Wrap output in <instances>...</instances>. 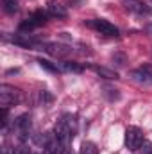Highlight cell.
<instances>
[{"instance_id":"obj_1","label":"cell","mask_w":152,"mask_h":154,"mask_svg":"<svg viewBox=\"0 0 152 154\" xmlns=\"http://www.w3.org/2000/svg\"><path fill=\"white\" fill-rule=\"evenodd\" d=\"M22 99V93L18 88L14 86H9V84H2L0 86V106L2 108H11L14 104H18Z\"/></svg>"},{"instance_id":"obj_2","label":"cell","mask_w":152,"mask_h":154,"mask_svg":"<svg viewBox=\"0 0 152 154\" xmlns=\"http://www.w3.org/2000/svg\"><path fill=\"white\" fill-rule=\"evenodd\" d=\"M143 143V131L140 127H127L125 129V147L129 151H138Z\"/></svg>"},{"instance_id":"obj_3","label":"cell","mask_w":152,"mask_h":154,"mask_svg":"<svg viewBox=\"0 0 152 154\" xmlns=\"http://www.w3.org/2000/svg\"><path fill=\"white\" fill-rule=\"evenodd\" d=\"M48 16H50V14H48L47 11H36L34 14H31V16L20 25V31H22V32H27V31H32V29H36L39 25H45Z\"/></svg>"},{"instance_id":"obj_4","label":"cell","mask_w":152,"mask_h":154,"mask_svg":"<svg viewBox=\"0 0 152 154\" xmlns=\"http://www.w3.org/2000/svg\"><path fill=\"white\" fill-rule=\"evenodd\" d=\"M54 136H56V140H57L63 147H68L70 140L74 138V133L70 131V127L66 125L65 120H59V122L54 125Z\"/></svg>"},{"instance_id":"obj_5","label":"cell","mask_w":152,"mask_h":154,"mask_svg":"<svg viewBox=\"0 0 152 154\" xmlns=\"http://www.w3.org/2000/svg\"><path fill=\"white\" fill-rule=\"evenodd\" d=\"M88 27H91V29H95L97 32H100V34H106V36H118V27H114L111 22H108V20H102V18H97V20H91V22H88L86 23Z\"/></svg>"},{"instance_id":"obj_6","label":"cell","mask_w":152,"mask_h":154,"mask_svg":"<svg viewBox=\"0 0 152 154\" xmlns=\"http://www.w3.org/2000/svg\"><path fill=\"white\" fill-rule=\"evenodd\" d=\"M123 5H125L127 11H131L134 14H140V16H143V14L149 16V14H152V9L145 2H141V0H123Z\"/></svg>"},{"instance_id":"obj_7","label":"cell","mask_w":152,"mask_h":154,"mask_svg":"<svg viewBox=\"0 0 152 154\" xmlns=\"http://www.w3.org/2000/svg\"><path fill=\"white\" fill-rule=\"evenodd\" d=\"M13 127H14V131L20 134V138L25 140V138L29 136V133H31V118H29V115H20L14 120Z\"/></svg>"},{"instance_id":"obj_8","label":"cell","mask_w":152,"mask_h":154,"mask_svg":"<svg viewBox=\"0 0 152 154\" xmlns=\"http://www.w3.org/2000/svg\"><path fill=\"white\" fill-rule=\"evenodd\" d=\"M43 48H45L48 54L56 56V57H66V56H70V54L74 52L72 47L61 45V43H47V45H43Z\"/></svg>"},{"instance_id":"obj_9","label":"cell","mask_w":152,"mask_h":154,"mask_svg":"<svg viewBox=\"0 0 152 154\" xmlns=\"http://www.w3.org/2000/svg\"><path fill=\"white\" fill-rule=\"evenodd\" d=\"M47 13H48L52 18H66V16H68L65 5L59 4V2H48V4H47Z\"/></svg>"},{"instance_id":"obj_10","label":"cell","mask_w":152,"mask_h":154,"mask_svg":"<svg viewBox=\"0 0 152 154\" xmlns=\"http://www.w3.org/2000/svg\"><path fill=\"white\" fill-rule=\"evenodd\" d=\"M11 43H14V45H18V47H23V48H36L38 47V43L34 41L32 38H29L27 34H14L13 38H11Z\"/></svg>"},{"instance_id":"obj_11","label":"cell","mask_w":152,"mask_h":154,"mask_svg":"<svg viewBox=\"0 0 152 154\" xmlns=\"http://www.w3.org/2000/svg\"><path fill=\"white\" fill-rule=\"evenodd\" d=\"M95 74H99V75L106 77V79H118V74L114 72V70H109V68H104V66H95V65H91L90 66Z\"/></svg>"},{"instance_id":"obj_12","label":"cell","mask_w":152,"mask_h":154,"mask_svg":"<svg viewBox=\"0 0 152 154\" xmlns=\"http://www.w3.org/2000/svg\"><path fill=\"white\" fill-rule=\"evenodd\" d=\"M2 5H4V11L7 14H14L18 11V2L16 0H2Z\"/></svg>"},{"instance_id":"obj_13","label":"cell","mask_w":152,"mask_h":154,"mask_svg":"<svg viewBox=\"0 0 152 154\" xmlns=\"http://www.w3.org/2000/svg\"><path fill=\"white\" fill-rule=\"evenodd\" d=\"M81 154H99V149H97L95 143H91V142H84V143L81 145Z\"/></svg>"},{"instance_id":"obj_14","label":"cell","mask_w":152,"mask_h":154,"mask_svg":"<svg viewBox=\"0 0 152 154\" xmlns=\"http://www.w3.org/2000/svg\"><path fill=\"white\" fill-rule=\"evenodd\" d=\"M61 70H66V72H77V74H81L82 72V66H79L77 63H72V61H66V63H61V66H59Z\"/></svg>"},{"instance_id":"obj_15","label":"cell","mask_w":152,"mask_h":154,"mask_svg":"<svg viewBox=\"0 0 152 154\" xmlns=\"http://www.w3.org/2000/svg\"><path fill=\"white\" fill-rule=\"evenodd\" d=\"M38 63H39V66H41V68H45V70H48V72H52V74H56V72H59V70H61L57 65H52V63H50V61H47V59H38Z\"/></svg>"},{"instance_id":"obj_16","label":"cell","mask_w":152,"mask_h":154,"mask_svg":"<svg viewBox=\"0 0 152 154\" xmlns=\"http://www.w3.org/2000/svg\"><path fill=\"white\" fill-rule=\"evenodd\" d=\"M63 120L66 122V125L70 127V131L75 134V131H77V120H75V116H74V115H65V116H63Z\"/></svg>"},{"instance_id":"obj_17","label":"cell","mask_w":152,"mask_h":154,"mask_svg":"<svg viewBox=\"0 0 152 154\" xmlns=\"http://www.w3.org/2000/svg\"><path fill=\"white\" fill-rule=\"evenodd\" d=\"M29 152H31V149L25 143H20V145L14 147V154H29Z\"/></svg>"},{"instance_id":"obj_18","label":"cell","mask_w":152,"mask_h":154,"mask_svg":"<svg viewBox=\"0 0 152 154\" xmlns=\"http://www.w3.org/2000/svg\"><path fill=\"white\" fill-rule=\"evenodd\" d=\"M113 61L118 65V66H123V65H125V61H127V57H125L123 54H114V56H113Z\"/></svg>"},{"instance_id":"obj_19","label":"cell","mask_w":152,"mask_h":154,"mask_svg":"<svg viewBox=\"0 0 152 154\" xmlns=\"http://www.w3.org/2000/svg\"><path fill=\"white\" fill-rule=\"evenodd\" d=\"M140 149H141V154H152V143L150 142H143ZM140 149H138V151H140Z\"/></svg>"},{"instance_id":"obj_20","label":"cell","mask_w":152,"mask_h":154,"mask_svg":"<svg viewBox=\"0 0 152 154\" xmlns=\"http://www.w3.org/2000/svg\"><path fill=\"white\" fill-rule=\"evenodd\" d=\"M2 154H14V147H11V145H4L2 147Z\"/></svg>"},{"instance_id":"obj_21","label":"cell","mask_w":152,"mask_h":154,"mask_svg":"<svg viewBox=\"0 0 152 154\" xmlns=\"http://www.w3.org/2000/svg\"><path fill=\"white\" fill-rule=\"evenodd\" d=\"M29 154H41V152H38V151H32V149H31V152Z\"/></svg>"},{"instance_id":"obj_22","label":"cell","mask_w":152,"mask_h":154,"mask_svg":"<svg viewBox=\"0 0 152 154\" xmlns=\"http://www.w3.org/2000/svg\"><path fill=\"white\" fill-rule=\"evenodd\" d=\"M149 32H150V34H152V23H150V25H149Z\"/></svg>"},{"instance_id":"obj_23","label":"cell","mask_w":152,"mask_h":154,"mask_svg":"<svg viewBox=\"0 0 152 154\" xmlns=\"http://www.w3.org/2000/svg\"><path fill=\"white\" fill-rule=\"evenodd\" d=\"M150 2H152V0H150Z\"/></svg>"}]
</instances>
